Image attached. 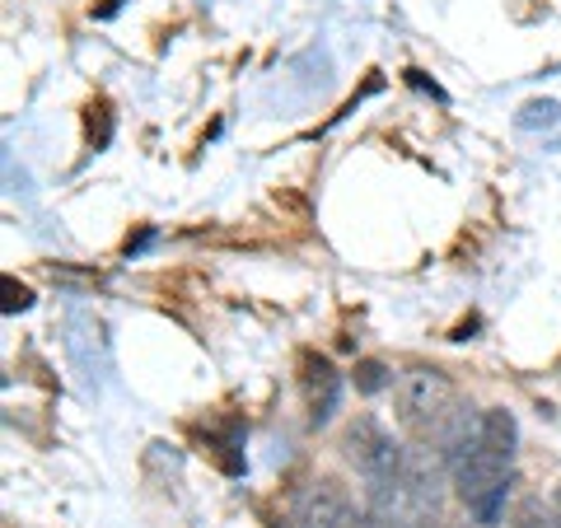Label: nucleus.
Instances as JSON below:
<instances>
[{
	"label": "nucleus",
	"mask_w": 561,
	"mask_h": 528,
	"mask_svg": "<svg viewBox=\"0 0 561 528\" xmlns=\"http://www.w3.org/2000/svg\"><path fill=\"white\" fill-rule=\"evenodd\" d=\"M272 528H300V524H295V519H290V524H272Z\"/></svg>",
	"instance_id": "obj_12"
},
{
	"label": "nucleus",
	"mask_w": 561,
	"mask_h": 528,
	"mask_svg": "<svg viewBox=\"0 0 561 528\" xmlns=\"http://www.w3.org/2000/svg\"><path fill=\"white\" fill-rule=\"evenodd\" d=\"M342 449H346V459L356 463V472L365 482H393L402 472V459H408V449H402L375 416L351 421L346 435H342Z\"/></svg>",
	"instance_id": "obj_2"
},
{
	"label": "nucleus",
	"mask_w": 561,
	"mask_h": 528,
	"mask_svg": "<svg viewBox=\"0 0 561 528\" xmlns=\"http://www.w3.org/2000/svg\"><path fill=\"white\" fill-rule=\"evenodd\" d=\"M515 528H561V509L557 501L542 505V501H519L515 509Z\"/></svg>",
	"instance_id": "obj_7"
},
{
	"label": "nucleus",
	"mask_w": 561,
	"mask_h": 528,
	"mask_svg": "<svg viewBox=\"0 0 561 528\" xmlns=\"http://www.w3.org/2000/svg\"><path fill=\"white\" fill-rule=\"evenodd\" d=\"M351 519H356V505H351V491L337 478H319L295 496V524L300 528H351Z\"/></svg>",
	"instance_id": "obj_4"
},
{
	"label": "nucleus",
	"mask_w": 561,
	"mask_h": 528,
	"mask_svg": "<svg viewBox=\"0 0 561 528\" xmlns=\"http://www.w3.org/2000/svg\"><path fill=\"white\" fill-rule=\"evenodd\" d=\"M561 117V108H557V103L552 99H542V103H529V108H524V117H519V127H538V122H542V127H552V122Z\"/></svg>",
	"instance_id": "obj_9"
},
{
	"label": "nucleus",
	"mask_w": 561,
	"mask_h": 528,
	"mask_svg": "<svg viewBox=\"0 0 561 528\" xmlns=\"http://www.w3.org/2000/svg\"><path fill=\"white\" fill-rule=\"evenodd\" d=\"M305 398H309V421L328 426L342 408V375L332 369L328 356H305Z\"/></svg>",
	"instance_id": "obj_5"
},
{
	"label": "nucleus",
	"mask_w": 561,
	"mask_h": 528,
	"mask_svg": "<svg viewBox=\"0 0 561 528\" xmlns=\"http://www.w3.org/2000/svg\"><path fill=\"white\" fill-rule=\"evenodd\" d=\"M393 412L412 435H440L459 416V389L445 369L412 365L393 383Z\"/></svg>",
	"instance_id": "obj_1"
},
{
	"label": "nucleus",
	"mask_w": 561,
	"mask_h": 528,
	"mask_svg": "<svg viewBox=\"0 0 561 528\" xmlns=\"http://www.w3.org/2000/svg\"><path fill=\"white\" fill-rule=\"evenodd\" d=\"M351 528H389V524H383V519L375 515V509H365V515H356V519H351Z\"/></svg>",
	"instance_id": "obj_10"
},
{
	"label": "nucleus",
	"mask_w": 561,
	"mask_h": 528,
	"mask_svg": "<svg viewBox=\"0 0 561 528\" xmlns=\"http://www.w3.org/2000/svg\"><path fill=\"white\" fill-rule=\"evenodd\" d=\"M552 501H557V509H561V482H557V491H552Z\"/></svg>",
	"instance_id": "obj_11"
},
{
	"label": "nucleus",
	"mask_w": 561,
	"mask_h": 528,
	"mask_svg": "<svg viewBox=\"0 0 561 528\" xmlns=\"http://www.w3.org/2000/svg\"><path fill=\"white\" fill-rule=\"evenodd\" d=\"M351 379H356V389L360 393H383V389H393V369L383 365V360H356V369H351Z\"/></svg>",
	"instance_id": "obj_6"
},
{
	"label": "nucleus",
	"mask_w": 561,
	"mask_h": 528,
	"mask_svg": "<svg viewBox=\"0 0 561 528\" xmlns=\"http://www.w3.org/2000/svg\"><path fill=\"white\" fill-rule=\"evenodd\" d=\"M398 482H402V491L412 496V505L431 509V515H440L445 486H454V468H449V459H445V449H408Z\"/></svg>",
	"instance_id": "obj_3"
},
{
	"label": "nucleus",
	"mask_w": 561,
	"mask_h": 528,
	"mask_svg": "<svg viewBox=\"0 0 561 528\" xmlns=\"http://www.w3.org/2000/svg\"><path fill=\"white\" fill-rule=\"evenodd\" d=\"M0 290H5V313H24V309L33 305V290H28V286H20L14 276L0 280Z\"/></svg>",
	"instance_id": "obj_8"
}]
</instances>
